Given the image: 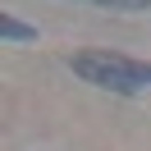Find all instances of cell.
Returning a JSON list of instances; mask_svg holds the SVG:
<instances>
[{
	"mask_svg": "<svg viewBox=\"0 0 151 151\" xmlns=\"http://www.w3.org/2000/svg\"><path fill=\"white\" fill-rule=\"evenodd\" d=\"M69 69H73L83 83L105 87V92H119V96H133V92H142V87H151V64L128 60V55H114V50H87V55H73Z\"/></svg>",
	"mask_w": 151,
	"mask_h": 151,
	"instance_id": "cell-1",
	"label": "cell"
},
{
	"mask_svg": "<svg viewBox=\"0 0 151 151\" xmlns=\"http://www.w3.org/2000/svg\"><path fill=\"white\" fill-rule=\"evenodd\" d=\"M0 37H5V41H37V28L19 23L14 14H0Z\"/></svg>",
	"mask_w": 151,
	"mask_h": 151,
	"instance_id": "cell-2",
	"label": "cell"
},
{
	"mask_svg": "<svg viewBox=\"0 0 151 151\" xmlns=\"http://www.w3.org/2000/svg\"><path fill=\"white\" fill-rule=\"evenodd\" d=\"M87 5H101V9H124V14H133V9H151V0H87Z\"/></svg>",
	"mask_w": 151,
	"mask_h": 151,
	"instance_id": "cell-3",
	"label": "cell"
}]
</instances>
